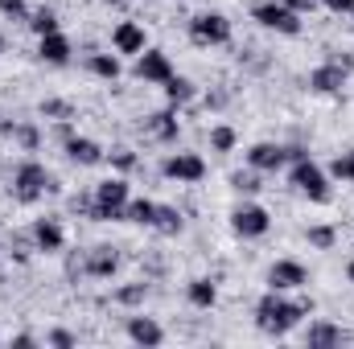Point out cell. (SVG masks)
Listing matches in <instances>:
<instances>
[{
  "label": "cell",
  "mask_w": 354,
  "mask_h": 349,
  "mask_svg": "<svg viewBox=\"0 0 354 349\" xmlns=\"http://www.w3.org/2000/svg\"><path fill=\"white\" fill-rule=\"evenodd\" d=\"M305 312H313L309 300H284L276 288H268V296H260V304H256V325L264 329L268 337H284L288 329L301 325Z\"/></svg>",
  "instance_id": "cell-1"
},
{
  "label": "cell",
  "mask_w": 354,
  "mask_h": 349,
  "mask_svg": "<svg viewBox=\"0 0 354 349\" xmlns=\"http://www.w3.org/2000/svg\"><path fill=\"white\" fill-rule=\"evenodd\" d=\"M128 181L124 177H107L95 185V210H91V222H124L128 214Z\"/></svg>",
  "instance_id": "cell-2"
},
{
  "label": "cell",
  "mask_w": 354,
  "mask_h": 349,
  "mask_svg": "<svg viewBox=\"0 0 354 349\" xmlns=\"http://www.w3.org/2000/svg\"><path fill=\"white\" fill-rule=\"evenodd\" d=\"M288 181H292V189H297V193H305V197H309V201H317V206H326V201L334 197L330 177H326V169H322L313 157L292 161V173H288Z\"/></svg>",
  "instance_id": "cell-3"
},
{
  "label": "cell",
  "mask_w": 354,
  "mask_h": 349,
  "mask_svg": "<svg viewBox=\"0 0 354 349\" xmlns=\"http://www.w3.org/2000/svg\"><path fill=\"white\" fill-rule=\"evenodd\" d=\"M46 189H54V177L46 173V165H37V161H21V165H17V173H12V193H17V201L33 206Z\"/></svg>",
  "instance_id": "cell-4"
},
{
  "label": "cell",
  "mask_w": 354,
  "mask_h": 349,
  "mask_svg": "<svg viewBox=\"0 0 354 349\" xmlns=\"http://www.w3.org/2000/svg\"><path fill=\"white\" fill-rule=\"evenodd\" d=\"M252 21H260L264 29H276V33H284V37H297V33H301V17H297L284 0H260V4L252 8Z\"/></svg>",
  "instance_id": "cell-5"
},
{
  "label": "cell",
  "mask_w": 354,
  "mask_h": 349,
  "mask_svg": "<svg viewBox=\"0 0 354 349\" xmlns=\"http://www.w3.org/2000/svg\"><path fill=\"white\" fill-rule=\"evenodd\" d=\"M189 37L198 46H227L231 41V21L223 12H198L189 21Z\"/></svg>",
  "instance_id": "cell-6"
},
{
  "label": "cell",
  "mask_w": 354,
  "mask_h": 349,
  "mask_svg": "<svg viewBox=\"0 0 354 349\" xmlns=\"http://www.w3.org/2000/svg\"><path fill=\"white\" fill-rule=\"evenodd\" d=\"M161 173L169 177V181L194 185V181H202V177H206V161H202L198 152H174V157H165Z\"/></svg>",
  "instance_id": "cell-7"
},
{
  "label": "cell",
  "mask_w": 354,
  "mask_h": 349,
  "mask_svg": "<svg viewBox=\"0 0 354 349\" xmlns=\"http://www.w3.org/2000/svg\"><path fill=\"white\" fill-rule=\"evenodd\" d=\"M136 79L140 83H169L174 79V62H169V54H161V50H140L136 54Z\"/></svg>",
  "instance_id": "cell-8"
},
{
  "label": "cell",
  "mask_w": 354,
  "mask_h": 349,
  "mask_svg": "<svg viewBox=\"0 0 354 349\" xmlns=\"http://www.w3.org/2000/svg\"><path fill=\"white\" fill-rule=\"evenodd\" d=\"M231 226H235V235L239 239H264L268 235V226H272V218H268V210L264 206H239L235 214H231Z\"/></svg>",
  "instance_id": "cell-9"
},
{
  "label": "cell",
  "mask_w": 354,
  "mask_h": 349,
  "mask_svg": "<svg viewBox=\"0 0 354 349\" xmlns=\"http://www.w3.org/2000/svg\"><path fill=\"white\" fill-rule=\"evenodd\" d=\"M305 283H309V271L297 259H276L268 267V288H276V292H297Z\"/></svg>",
  "instance_id": "cell-10"
},
{
  "label": "cell",
  "mask_w": 354,
  "mask_h": 349,
  "mask_svg": "<svg viewBox=\"0 0 354 349\" xmlns=\"http://www.w3.org/2000/svg\"><path fill=\"white\" fill-rule=\"evenodd\" d=\"M351 341V333L346 329H338L334 321H313L309 325V333H305V346L309 349H338Z\"/></svg>",
  "instance_id": "cell-11"
},
{
  "label": "cell",
  "mask_w": 354,
  "mask_h": 349,
  "mask_svg": "<svg viewBox=\"0 0 354 349\" xmlns=\"http://www.w3.org/2000/svg\"><path fill=\"white\" fill-rule=\"evenodd\" d=\"M29 235H33V251H46V255L62 251V243H66V235H62V226L54 218H37Z\"/></svg>",
  "instance_id": "cell-12"
},
{
  "label": "cell",
  "mask_w": 354,
  "mask_h": 349,
  "mask_svg": "<svg viewBox=\"0 0 354 349\" xmlns=\"http://www.w3.org/2000/svg\"><path fill=\"white\" fill-rule=\"evenodd\" d=\"M284 161H288V152L280 144H252V152H248V165L256 173H280Z\"/></svg>",
  "instance_id": "cell-13"
},
{
  "label": "cell",
  "mask_w": 354,
  "mask_h": 349,
  "mask_svg": "<svg viewBox=\"0 0 354 349\" xmlns=\"http://www.w3.org/2000/svg\"><path fill=\"white\" fill-rule=\"evenodd\" d=\"M342 87H346V70L334 66V62H322V66L309 74V90H317V94H338Z\"/></svg>",
  "instance_id": "cell-14"
},
{
  "label": "cell",
  "mask_w": 354,
  "mask_h": 349,
  "mask_svg": "<svg viewBox=\"0 0 354 349\" xmlns=\"http://www.w3.org/2000/svg\"><path fill=\"white\" fill-rule=\"evenodd\" d=\"M115 267H120V255H115L111 247H91L87 259H83V271L95 275V279H111V275H115Z\"/></svg>",
  "instance_id": "cell-15"
},
{
  "label": "cell",
  "mask_w": 354,
  "mask_h": 349,
  "mask_svg": "<svg viewBox=\"0 0 354 349\" xmlns=\"http://www.w3.org/2000/svg\"><path fill=\"white\" fill-rule=\"evenodd\" d=\"M111 46H115V54H140L145 50V29L136 21H120L115 33H111Z\"/></svg>",
  "instance_id": "cell-16"
},
{
  "label": "cell",
  "mask_w": 354,
  "mask_h": 349,
  "mask_svg": "<svg viewBox=\"0 0 354 349\" xmlns=\"http://www.w3.org/2000/svg\"><path fill=\"white\" fill-rule=\"evenodd\" d=\"M37 58L50 62V66H66L71 62V37L66 33H46L41 46H37Z\"/></svg>",
  "instance_id": "cell-17"
},
{
  "label": "cell",
  "mask_w": 354,
  "mask_h": 349,
  "mask_svg": "<svg viewBox=\"0 0 354 349\" xmlns=\"http://www.w3.org/2000/svg\"><path fill=\"white\" fill-rule=\"evenodd\" d=\"M128 337H132L136 346L153 349V346H161V341H165V329H161L153 317H132V321H128Z\"/></svg>",
  "instance_id": "cell-18"
},
{
  "label": "cell",
  "mask_w": 354,
  "mask_h": 349,
  "mask_svg": "<svg viewBox=\"0 0 354 349\" xmlns=\"http://www.w3.org/2000/svg\"><path fill=\"white\" fill-rule=\"evenodd\" d=\"M66 157H71L75 165L91 169V165H99V161H103L107 152H103V148H99L95 140H87V136H71V140H66Z\"/></svg>",
  "instance_id": "cell-19"
},
{
  "label": "cell",
  "mask_w": 354,
  "mask_h": 349,
  "mask_svg": "<svg viewBox=\"0 0 354 349\" xmlns=\"http://www.w3.org/2000/svg\"><path fill=\"white\" fill-rule=\"evenodd\" d=\"M145 136H149V140H161V144L177 140V115L174 111H157V115H149V119H145Z\"/></svg>",
  "instance_id": "cell-20"
},
{
  "label": "cell",
  "mask_w": 354,
  "mask_h": 349,
  "mask_svg": "<svg viewBox=\"0 0 354 349\" xmlns=\"http://www.w3.org/2000/svg\"><path fill=\"white\" fill-rule=\"evenodd\" d=\"M185 296H189V304H194V308H214L218 288H214V279H189Z\"/></svg>",
  "instance_id": "cell-21"
},
{
  "label": "cell",
  "mask_w": 354,
  "mask_h": 349,
  "mask_svg": "<svg viewBox=\"0 0 354 349\" xmlns=\"http://www.w3.org/2000/svg\"><path fill=\"white\" fill-rule=\"evenodd\" d=\"M128 218L124 222H136V226H153V218H157V201H149V197H128V210H124Z\"/></svg>",
  "instance_id": "cell-22"
},
{
  "label": "cell",
  "mask_w": 354,
  "mask_h": 349,
  "mask_svg": "<svg viewBox=\"0 0 354 349\" xmlns=\"http://www.w3.org/2000/svg\"><path fill=\"white\" fill-rule=\"evenodd\" d=\"M165 99H169L174 107H185V103L194 99V83H189V79H181V74H174V79L165 83Z\"/></svg>",
  "instance_id": "cell-23"
},
{
  "label": "cell",
  "mask_w": 354,
  "mask_h": 349,
  "mask_svg": "<svg viewBox=\"0 0 354 349\" xmlns=\"http://www.w3.org/2000/svg\"><path fill=\"white\" fill-rule=\"evenodd\" d=\"M153 230H161V235H177V230H181V214H177V206H157Z\"/></svg>",
  "instance_id": "cell-24"
},
{
  "label": "cell",
  "mask_w": 354,
  "mask_h": 349,
  "mask_svg": "<svg viewBox=\"0 0 354 349\" xmlns=\"http://www.w3.org/2000/svg\"><path fill=\"white\" fill-rule=\"evenodd\" d=\"M37 37H46V33H58V17L50 12V8H37V12H29V21H25Z\"/></svg>",
  "instance_id": "cell-25"
},
{
  "label": "cell",
  "mask_w": 354,
  "mask_h": 349,
  "mask_svg": "<svg viewBox=\"0 0 354 349\" xmlns=\"http://www.w3.org/2000/svg\"><path fill=\"white\" fill-rule=\"evenodd\" d=\"M91 74H99V79H120V58H115V54H91Z\"/></svg>",
  "instance_id": "cell-26"
},
{
  "label": "cell",
  "mask_w": 354,
  "mask_h": 349,
  "mask_svg": "<svg viewBox=\"0 0 354 349\" xmlns=\"http://www.w3.org/2000/svg\"><path fill=\"white\" fill-rule=\"evenodd\" d=\"M235 140H239V136H235V128H227V123L210 128V148H214L218 157H223V152H231V148H235Z\"/></svg>",
  "instance_id": "cell-27"
},
{
  "label": "cell",
  "mask_w": 354,
  "mask_h": 349,
  "mask_svg": "<svg viewBox=\"0 0 354 349\" xmlns=\"http://www.w3.org/2000/svg\"><path fill=\"white\" fill-rule=\"evenodd\" d=\"M305 239H309V247L330 251V247L338 243V230H334V226H309V230H305Z\"/></svg>",
  "instance_id": "cell-28"
},
{
  "label": "cell",
  "mask_w": 354,
  "mask_h": 349,
  "mask_svg": "<svg viewBox=\"0 0 354 349\" xmlns=\"http://www.w3.org/2000/svg\"><path fill=\"white\" fill-rule=\"evenodd\" d=\"M41 115L62 123V119H75V107H71L66 99H46V103H41Z\"/></svg>",
  "instance_id": "cell-29"
},
{
  "label": "cell",
  "mask_w": 354,
  "mask_h": 349,
  "mask_svg": "<svg viewBox=\"0 0 354 349\" xmlns=\"http://www.w3.org/2000/svg\"><path fill=\"white\" fill-rule=\"evenodd\" d=\"M145 296H149V288H145V283H128V288H120V292H115V300H120V304H145Z\"/></svg>",
  "instance_id": "cell-30"
},
{
  "label": "cell",
  "mask_w": 354,
  "mask_h": 349,
  "mask_svg": "<svg viewBox=\"0 0 354 349\" xmlns=\"http://www.w3.org/2000/svg\"><path fill=\"white\" fill-rule=\"evenodd\" d=\"M330 173L342 177V181H354V152H342V157L330 165Z\"/></svg>",
  "instance_id": "cell-31"
},
{
  "label": "cell",
  "mask_w": 354,
  "mask_h": 349,
  "mask_svg": "<svg viewBox=\"0 0 354 349\" xmlns=\"http://www.w3.org/2000/svg\"><path fill=\"white\" fill-rule=\"evenodd\" d=\"M107 157H111V165H115L120 173L136 169V152H132V148H115V152H107Z\"/></svg>",
  "instance_id": "cell-32"
},
{
  "label": "cell",
  "mask_w": 354,
  "mask_h": 349,
  "mask_svg": "<svg viewBox=\"0 0 354 349\" xmlns=\"http://www.w3.org/2000/svg\"><path fill=\"white\" fill-rule=\"evenodd\" d=\"M231 185H235L239 193H256V189H260V177H256V169H252V173H235Z\"/></svg>",
  "instance_id": "cell-33"
},
{
  "label": "cell",
  "mask_w": 354,
  "mask_h": 349,
  "mask_svg": "<svg viewBox=\"0 0 354 349\" xmlns=\"http://www.w3.org/2000/svg\"><path fill=\"white\" fill-rule=\"evenodd\" d=\"M0 12H4V17H12V21H29L25 0H0Z\"/></svg>",
  "instance_id": "cell-34"
},
{
  "label": "cell",
  "mask_w": 354,
  "mask_h": 349,
  "mask_svg": "<svg viewBox=\"0 0 354 349\" xmlns=\"http://www.w3.org/2000/svg\"><path fill=\"white\" fill-rule=\"evenodd\" d=\"M50 346H54V349H71V346H75V333H66V329H54V333H50Z\"/></svg>",
  "instance_id": "cell-35"
},
{
  "label": "cell",
  "mask_w": 354,
  "mask_h": 349,
  "mask_svg": "<svg viewBox=\"0 0 354 349\" xmlns=\"http://www.w3.org/2000/svg\"><path fill=\"white\" fill-rule=\"evenodd\" d=\"M12 136H17L25 148H37V132H33V128H12Z\"/></svg>",
  "instance_id": "cell-36"
},
{
  "label": "cell",
  "mask_w": 354,
  "mask_h": 349,
  "mask_svg": "<svg viewBox=\"0 0 354 349\" xmlns=\"http://www.w3.org/2000/svg\"><path fill=\"white\" fill-rule=\"evenodd\" d=\"M284 4H288L297 17H305V12H313V8H317V0H284Z\"/></svg>",
  "instance_id": "cell-37"
},
{
  "label": "cell",
  "mask_w": 354,
  "mask_h": 349,
  "mask_svg": "<svg viewBox=\"0 0 354 349\" xmlns=\"http://www.w3.org/2000/svg\"><path fill=\"white\" fill-rule=\"evenodd\" d=\"M330 12H354V0H322Z\"/></svg>",
  "instance_id": "cell-38"
},
{
  "label": "cell",
  "mask_w": 354,
  "mask_h": 349,
  "mask_svg": "<svg viewBox=\"0 0 354 349\" xmlns=\"http://www.w3.org/2000/svg\"><path fill=\"white\" fill-rule=\"evenodd\" d=\"M12 346H17V349H29V346H37V337H33V333H17V337H12Z\"/></svg>",
  "instance_id": "cell-39"
},
{
  "label": "cell",
  "mask_w": 354,
  "mask_h": 349,
  "mask_svg": "<svg viewBox=\"0 0 354 349\" xmlns=\"http://www.w3.org/2000/svg\"><path fill=\"white\" fill-rule=\"evenodd\" d=\"M4 50H8V37H4V33H0V54H4Z\"/></svg>",
  "instance_id": "cell-40"
},
{
  "label": "cell",
  "mask_w": 354,
  "mask_h": 349,
  "mask_svg": "<svg viewBox=\"0 0 354 349\" xmlns=\"http://www.w3.org/2000/svg\"><path fill=\"white\" fill-rule=\"evenodd\" d=\"M346 279H351V283H354V263H351V267H346Z\"/></svg>",
  "instance_id": "cell-41"
}]
</instances>
